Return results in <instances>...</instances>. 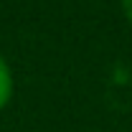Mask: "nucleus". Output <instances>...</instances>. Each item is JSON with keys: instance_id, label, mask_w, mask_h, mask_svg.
Returning a JSON list of instances; mask_svg holds the SVG:
<instances>
[{"instance_id": "1", "label": "nucleus", "mask_w": 132, "mask_h": 132, "mask_svg": "<svg viewBox=\"0 0 132 132\" xmlns=\"http://www.w3.org/2000/svg\"><path fill=\"white\" fill-rule=\"evenodd\" d=\"M13 89H15L13 71H10L8 61L0 56V112H3L8 104H10V99H13Z\"/></svg>"}, {"instance_id": "2", "label": "nucleus", "mask_w": 132, "mask_h": 132, "mask_svg": "<svg viewBox=\"0 0 132 132\" xmlns=\"http://www.w3.org/2000/svg\"><path fill=\"white\" fill-rule=\"evenodd\" d=\"M119 5H122V13H125V18L130 20V26H132V0H119Z\"/></svg>"}]
</instances>
